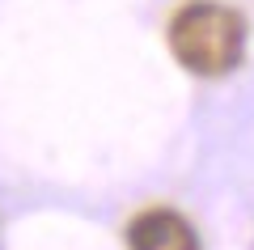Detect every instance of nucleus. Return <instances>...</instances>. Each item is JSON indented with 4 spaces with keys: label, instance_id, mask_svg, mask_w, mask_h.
Wrapping results in <instances>:
<instances>
[{
    "label": "nucleus",
    "instance_id": "f257e3e1",
    "mask_svg": "<svg viewBox=\"0 0 254 250\" xmlns=\"http://www.w3.org/2000/svg\"><path fill=\"white\" fill-rule=\"evenodd\" d=\"M170 51L195 77H225L246 55V17L220 0H190L170 21Z\"/></svg>",
    "mask_w": 254,
    "mask_h": 250
},
{
    "label": "nucleus",
    "instance_id": "f03ea898",
    "mask_svg": "<svg viewBox=\"0 0 254 250\" xmlns=\"http://www.w3.org/2000/svg\"><path fill=\"white\" fill-rule=\"evenodd\" d=\"M127 246L131 250H199V233L174 208H144L127 225Z\"/></svg>",
    "mask_w": 254,
    "mask_h": 250
}]
</instances>
